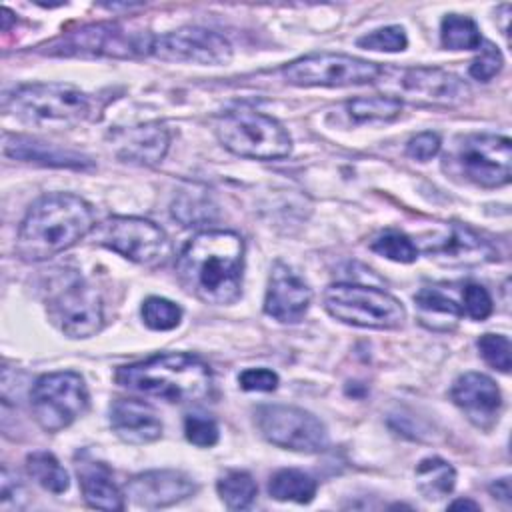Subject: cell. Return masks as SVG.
<instances>
[{
	"instance_id": "8d00e7d4",
	"label": "cell",
	"mask_w": 512,
	"mask_h": 512,
	"mask_svg": "<svg viewBox=\"0 0 512 512\" xmlns=\"http://www.w3.org/2000/svg\"><path fill=\"white\" fill-rule=\"evenodd\" d=\"M462 302L464 314H468L472 320H484L492 314V298L482 284H466L462 290Z\"/></svg>"
},
{
	"instance_id": "d6986e66",
	"label": "cell",
	"mask_w": 512,
	"mask_h": 512,
	"mask_svg": "<svg viewBox=\"0 0 512 512\" xmlns=\"http://www.w3.org/2000/svg\"><path fill=\"white\" fill-rule=\"evenodd\" d=\"M170 146V132L160 122L140 124L116 136V154L124 162L154 166L162 162Z\"/></svg>"
},
{
	"instance_id": "836d02e7",
	"label": "cell",
	"mask_w": 512,
	"mask_h": 512,
	"mask_svg": "<svg viewBox=\"0 0 512 512\" xmlns=\"http://www.w3.org/2000/svg\"><path fill=\"white\" fill-rule=\"evenodd\" d=\"M478 350L488 366L510 372V340L504 334H482L478 338Z\"/></svg>"
},
{
	"instance_id": "484cf974",
	"label": "cell",
	"mask_w": 512,
	"mask_h": 512,
	"mask_svg": "<svg viewBox=\"0 0 512 512\" xmlns=\"http://www.w3.org/2000/svg\"><path fill=\"white\" fill-rule=\"evenodd\" d=\"M26 470L38 486H42L44 490H48L52 494H62L70 486L68 472L62 468V464L50 452L36 450L32 454H28L26 456Z\"/></svg>"
},
{
	"instance_id": "9a60e30c",
	"label": "cell",
	"mask_w": 512,
	"mask_h": 512,
	"mask_svg": "<svg viewBox=\"0 0 512 512\" xmlns=\"http://www.w3.org/2000/svg\"><path fill=\"white\" fill-rule=\"evenodd\" d=\"M196 490V482L180 470H148L132 476L124 486V494L142 508L172 506Z\"/></svg>"
},
{
	"instance_id": "e0dca14e",
	"label": "cell",
	"mask_w": 512,
	"mask_h": 512,
	"mask_svg": "<svg viewBox=\"0 0 512 512\" xmlns=\"http://www.w3.org/2000/svg\"><path fill=\"white\" fill-rule=\"evenodd\" d=\"M450 396L474 426L490 430L498 422L502 394L490 376L466 372L454 380Z\"/></svg>"
},
{
	"instance_id": "d6a6232c",
	"label": "cell",
	"mask_w": 512,
	"mask_h": 512,
	"mask_svg": "<svg viewBox=\"0 0 512 512\" xmlns=\"http://www.w3.org/2000/svg\"><path fill=\"white\" fill-rule=\"evenodd\" d=\"M356 44L360 48L376 52H402L408 44V38L402 26H384L360 36Z\"/></svg>"
},
{
	"instance_id": "6da1fadb",
	"label": "cell",
	"mask_w": 512,
	"mask_h": 512,
	"mask_svg": "<svg viewBox=\"0 0 512 512\" xmlns=\"http://www.w3.org/2000/svg\"><path fill=\"white\" fill-rule=\"evenodd\" d=\"M244 240L232 230H202L178 254L176 276L206 304H232L242 294Z\"/></svg>"
},
{
	"instance_id": "f546056e",
	"label": "cell",
	"mask_w": 512,
	"mask_h": 512,
	"mask_svg": "<svg viewBox=\"0 0 512 512\" xmlns=\"http://www.w3.org/2000/svg\"><path fill=\"white\" fill-rule=\"evenodd\" d=\"M214 206L208 200V194L202 190H182L172 202V214L184 226H198L206 220H212Z\"/></svg>"
},
{
	"instance_id": "3957f363",
	"label": "cell",
	"mask_w": 512,
	"mask_h": 512,
	"mask_svg": "<svg viewBox=\"0 0 512 512\" xmlns=\"http://www.w3.org/2000/svg\"><path fill=\"white\" fill-rule=\"evenodd\" d=\"M114 378L128 390L166 402H200L212 388L208 364L186 352H162L120 366Z\"/></svg>"
},
{
	"instance_id": "f35d334b",
	"label": "cell",
	"mask_w": 512,
	"mask_h": 512,
	"mask_svg": "<svg viewBox=\"0 0 512 512\" xmlns=\"http://www.w3.org/2000/svg\"><path fill=\"white\" fill-rule=\"evenodd\" d=\"M240 388L254 390V392H272L278 386L276 372L268 368H248L238 376Z\"/></svg>"
},
{
	"instance_id": "5bb4252c",
	"label": "cell",
	"mask_w": 512,
	"mask_h": 512,
	"mask_svg": "<svg viewBox=\"0 0 512 512\" xmlns=\"http://www.w3.org/2000/svg\"><path fill=\"white\" fill-rule=\"evenodd\" d=\"M48 316L70 338H90L104 324L100 296L82 280H74L50 298Z\"/></svg>"
},
{
	"instance_id": "8992f818",
	"label": "cell",
	"mask_w": 512,
	"mask_h": 512,
	"mask_svg": "<svg viewBox=\"0 0 512 512\" xmlns=\"http://www.w3.org/2000/svg\"><path fill=\"white\" fill-rule=\"evenodd\" d=\"M324 310L338 322L370 328L394 330L406 320L402 302L386 290L362 284H330L324 290Z\"/></svg>"
},
{
	"instance_id": "4fadbf2b",
	"label": "cell",
	"mask_w": 512,
	"mask_h": 512,
	"mask_svg": "<svg viewBox=\"0 0 512 512\" xmlns=\"http://www.w3.org/2000/svg\"><path fill=\"white\" fill-rule=\"evenodd\" d=\"M152 56L164 62L218 66L230 62L232 46L222 34L214 30L200 26H184L154 36Z\"/></svg>"
},
{
	"instance_id": "44dd1931",
	"label": "cell",
	"mask_w": 512,
	"mask_h": 512,
	"mask_svg": "<svg viewBox=\"0 0 512 512\" xmlns=\"http://www.w3.org/2000/svg\"><path fill=\"white\" fill-rule=\"evenodd\" d=\"M76 474H78L84 502L90 508H98V510L124 508V494L114 482L112 472L104 462H98L88 454H82L76 460Z\"/></svg>"
},
{
	"instance_id": "cb8c5ba5",
	"label": "cell",
	"mask_w": 512,
	"mask_h": 512,
	"mask_svg": "<svg viewBox=\"0 0 512 512\" xmlns=\"http://www.w3.org/2000/svg\"><path fill=\"white\" fill-rule=\"evenodd\" d=\"M456 470L450 462L430 456L416 466V488L426 500H440L454 490Z\"/></svg>"
},
{
	"instance_id": "74e56055",
	"label": "cell",
	"mask_w": 512,
	"mask_h": 512,
	"mask_svg": "<svg viewBox=\"0 0 512 512\" xmlns=\"http://www.w3.org/2000/svg\"><path fill=\"white\" fill-rule=\"evenodd\" d=\"M438 150H440V136L436 132H420L412 136L406 144V154L420 162H428L438 154Z\"/></svg>"
},
{
	"instance_id": "9c48e42d",
	"label": "cell",
	"mask_w": 512,
	"mask_h": 512,
	"mask_svg": "<svg viewBox=\"0 0 512 512\" xmlns=\"http://www.w3.org/2000/svg\"><path fill=\"white\" fill-rule=\"evenodd\" d=\"M382 66L364 58L334 54V52H316L292 60L282 68V76L292 86H324V88H342V86H360L372 84L380 78Z\"/></svg>"
},
{
	"instance_id": "4316f807",
	"label": "cell",
	"mask_w": 512,
	"mask_h": 512,
	"mask_svg": "<svg viewBox=\"0 0 512 512\" xmlns=\"http://www.w3.org/2000/svg\"><path fill=\"white\" fill-rule=\"evenodd\" d=\"M402 110V100L394 96H358L346 102V112L354 122H388Z\"/></svg>"
},
{
	"instance_id": "7402d4cb",
	"label": "cell",
	"mask_w": 512,
	"mask_h": 512,
	"mask_svg": "<svg viewBox=\"0 0 512 512\" xmlns=\"http://www.w3.org/2000/svg\"><path fill=\"white\" fill-rule=\"evenodd\" d=\"M2 150H4V156H8V158L22 160V162H34V164H42V166L76 168V170L92 166V160L80 152L64 150L54 144L40 142V140L28 138V136L6 134Z\"/></svg>"
},
{
	"instance_id": "ac0fdd59",
	"label": "cell",
	"mask_w": 512,
	"mask_h": 512,
	"mask_svg": "<svg viewBox=\"0 0 512 512\" xmlns=\"http://www.w3.org/2000/svg\"><path fill=\"white\" fill-rule=\"evenodd\" d=\"M110 426L128 444H150L162 436V420L144 400L118 398L110 406Z\"/></svg>"
},
{
	"instance_id": "30bf717a",
	"label": "cell",
	"mask_w": 512,
	"mask_h": 512,
	"mask_svg": "<svg viewBox=\"0 0 512 512\" xmlns=\"http://www.w3.org/2000/svg\"><path fill=\"white\" fill-rule=\"evenodd\" d=\"M94 242L142 266H158L170 256L166 232L136 216H110L94 230Z\"/></svg>"
},
{
	"instance_id": "e575fe53",
	"label": "cell",
	"mask_w": 512,
	"mask_h": 512,
	"mask_svg": "<svg viewBox=\"0 0 512 512\" xmlns=\"http://www.w3.org/2000/svg\"><path fill=\"white\" fill-rule=\"evenodd\" d=\"M184 434L188 442L200 448H210L218 442V426L204 414H188L184 418Z\"/></svg>"
},
{
	"instance_id": "7c38bea8",
	"label": "cell",
	"mask_w": 512,
	"mask_h": 512,
	"mask_svg": "<svg viewBox=\"0 0 512 512\" xmlns=\"http://www.w3.org/2000/svg\"><path fill=\"white\" fill-rule=\"evenodd\" d=\"M462 176L482 188H500L510 182L512 144L498 134H470L454 152Z\"/></svg>"
},
{
	"instance_id": "277c9868",
	"label": "cell",
	"mask_w": 512,
	"mask_h": 512,
	"mask_svg": "<svg viewBox=\"0 0 512 512\" xmlns=\"http://www.w3.org/2000/svg\"><path fill=\"white\" fill-rule=\"evenodd\" d=\"M8 114L36 128H72L92 114L86 92L62 82H34L18 86L4 102Z\"/></svg>"
},
{
	"instance_id": "f1b7e54d",
	"label": "cell",
	"mask_w": 512,
	"mask_h": 512,
	"mask_svg": "<svg viewBox=\"0 0 512 512\" xmlns=\"http://www.w3.org/2000/svg\"><path fill=\"white\" fill-rule=\"evenodd\" d=\"M440 40L448 50H478L482 36L476 22L462 14H446L440 24Z\"/></svg>"
},
{
	"instance_id": "d590c367",
	"label": "cell",
	"mask_w": 512,
	"mask_h": 512,
	"mask_svg": "<svg viewBox=\"0 0 512 512\" xmlns=\"http://www.w3.org/2000/svg\"><path fill=\"white\" fill-rule=\"evenodd\" d=\"M478 50H480V56L476 60H472L468 72L472 78H476L480 82H488L502 70L504 60H502L500 50L490 42H482V46Z\"/></svg>"
},
{
	"instance_id": "8fae6325",
	"label": "cell",
	"mask_w": 512,
	"mask_h": 512,
	"mask_svg": "<svg viewBox=\"0 0 512 512\" xmlns=\"http://www.w3.org/2000/svg\"><path fill=\"white\" fill-rule=\"evenodd\" d=\"M260 434L274 446L314 454L328 446L326 426L308 410L286 404H264L254 410Z\"/></svg>"
},
{
	"instance_id": "83f0119b",
	"label": "cell",
	"mask_w": 512,
	"mask_h": 512,
	"mask_svg": "<svg viewBox=\"0 0 512 512\" xmlns=\"http://www.w3.org/2000/svg\"><path fill=\"white\" fill-rule=\"evenodd\" d=\"M216 490L224 506L230 510L248 508L258 494V486L254 478L242 470H230L222 474L216 482Z\"/></svg>"
},
{
	"instance_id": "2e32d148",
	"label": "cell",
	"mask_w": 512,
	"mask_h": 512,
	"mask_svg": "<svg viewBox=\"0 0 512 512\" xmlns=\"http://www.w3.org/2000/svg\"><path fill=\"white\" fill-rule=\"evenodd\" d=\"M312 302L310 286L286 264L276 262L264 296V312L282 324L300 322Z\"/></svg>"
},
{
	"instance_id": "1f68e13d",
	"label": "cell",
	"mask_w": 512,
	"mask_h": 512,
	"mask_svg": "<svg viewBox=\"0 0 512 512\" xmlns=\"http://www.w3.org/2000/svg\"><path fill=\"white\" fill-rule=\"evenodd\" d=\"M370 250L388 260L402 262V264H410L418 258V248L414 246V242L406 234L396 232V230H388V232L376 236L370 242Z\"/></svg>"
},
{
	"instance_id": "d4e9b609",
	"label": "cell",
	"mask_w": 512,
	"mask_h": 512,
	"mask_svg": "<svg viewBox=\"0 0 512 512\" xmlns=\"http://www.w3.org/2000/svg\"><path fill=\"white\" fill-rule=\"evenodd\" d=\"M316 480L296 468H282L272 474L268 482V494L280 502L308 504L316 496Z\"/></svg>"
},
{
	"instance_id": "7a4b0ae2",
	"label": "cell",
	"mask_w": 512,
	"mask_h": 512,
	"mask_svg": "<svg viewBox=\"0 0 512 512\" xmlns=\"http://www.w3.org/2000/svg\"><path fill=\"white\" fill-rule=\"evenodd\" d=\"M96 228L92 206L68 192L40 196L20 222L16 236V254L26 262L48 260Z\"/></svg>"
},
{
	"instance_id": "ab89813d",
	"label": "cell",
	"mask_w": 512,
	"mask_h": 512,
	"mask_svg": "<svg viewBox=\"0 0 512 512\" xmlns=\"http://www.w3.org/2000/svg\"><path fill=\"white\" fill-rule=\"evenodd\" d=\"M488 490H490V494H492L496 500H500V502H504V504H510V480H508V478H500V480L492 482V484L488 486Z\"/></svg>"
},
{
	"instance_id": "4dcf8cb0",
	"label": "cell",
	"mask_w": 512,
	"mask_h": 512,
	"mask_svg": "<svg viewBox=\"0 0 512 512\" xmlns=\"http://www.w3.org/2000/svg\"><path fill=\"white\" fill-rule=\"evenodd\" d=\"M142 320L150 330H172L182 320V308L172 300L150 296L142 304Z\"/></svg>"
},
{
	"instance_id": "52a82bcc",
	"label": "cell",
	"mask_w": 512,
	"mask_h": 512,
	"mask_svg": "<svg viewBox=\"0 0 512 512\" xmlns=\"http://www.w3.org/2000/svg\"><path fill=\"white\" fill-rule=\"evenodd\" d=\"M152 42L150 32H132L120 24L98 22L60 34L44 46V52L50 56L140 58L152 54Z\"/></svg>"
},
{
	"instance_id": "60d3db41",
	"label": "cell",
	"mask_w": 512,
	"mask_h": 512,
	"mask_svg": "<svg viewBox=\"0 0 512 512\" xmlns=\"http://www.w3.org/2000/svg\"><path fill=\"white\" fill-rule=\"evenodd\" d=\"M448 508H450V510H458V508H464V510H478L480 504H476L474 500H468V498H458V500H454Z\"/></svg>"
},
{
	"instance_id": "5b68a950",
	"label": "cell",
	"mask_w": 512,
	"mask_h": 512,
	"mask_svg": "<svg viewBox=\"0 0 512 512\" xmlns=\"http://www.w3.org/2000/svg\"><path fill=\"white\" fill-rule=\"evenodd\" d=\"M214 134L228 152L240 158L278 160L292 150L288 130L272 116L250 108H236L218 116Z\"/></svg>"
},
{
	"instance_id": "603a6c76",
	"label": "cell",
	"mask_w": 512,
	"mask_h": 512,
	"mask_svg": "<svg viewBox=\"0 0 512 512\" xmlns=\"http://www.w3.org/2000/svg\"><path fill=\"white\" fill-rule=\"evenodd\" d=\"M414 302L420 312V322L430 330H452L462 316L458 304L436 288H422L414 296Z\"/></svg>"
},
{
	"instance_id": "ba28073f",
	"label": "cell",
	"mask_w": 512,
	"mask_h": 512,
	"mask_svg": "<svg viewBox=\"0 0 512 512\" xmlns=\"http://www.w3.org/2000/svg\"><path fill=\"white\" fill-rule=\"evenodd\" d=\"M30 406L42 430L58 432L88 410V390L82 376L72 370L42 374L32 386Z\"/></svg>"
},
{
	"instance_id": "ffe728a7",
	"label": "cell",
	"mask_w": 512,
	"mask_h": 512,
	"mask_svg": "<svg viewBox=\"0 0 512 512\" xmlns=\"http://www.w3.org/2000/svg\"><path fill=\"white\" fill-rule=\"evenodd\" d=\"M402 88L432 104H456L468 98L470 88L458 76L440 68H410L402 76Z\"/></svg>"
}]
</instances>
